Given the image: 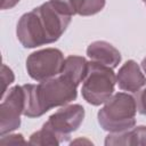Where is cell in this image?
<instances>
[{"label":"cell","instance_id":"cell-1","mask_svg":"<svg viewBox=\"0 0 146 146\" xmlns=\"http://www.w3.org/2000/svg\"><path fill=\"white\" fill-rule=\"evenodd\" d=\"M70 15L58 10L50 1L25 13L18 19L16 35L25 48H36L57 41L71 23Z\"/></svg>","mask_w":146,"mask_h":146},{"label":"cell","instance_id":"cell-20","mask_svg":"<svg viewBox=\"0 0 146 146\" xmlns=\"http://www.w3.org/2000/svg\"><path fill=\"white\" fill-rule=\"evenodd\" d=\"M141 68H143L144 73H146V57L141 60Z\"/></svg>","mask_w":146,"mask_h":146},{"label":"cell","instance_id":"cell-7","mask_svg":"<svg viewBox=\"0 0 146 146\" xmlns=\"http://www.w3.org/2000/svg\"><path fill=\"white\" fill-rule=\"evenodd\" d=\"M25 97L23 86H14L2 96L0 104V135H7L21 125V115L24 113Z\"/></svg>","mask_w":146,"mask_h":146},{"label":"cell","instance_id":"cell-6","mask_svg":"<svg viewBox=\"0 0 146 146\" xmlns=\"http://www.w3.org/2000/svg\"><path fill=\"white\" fill-rule=\"evenodd\" d=\"M83 119V106H81L80 104H67L51 114L43 127L52 131L62 144L70 138L72 132L76 131L80 128Z\"/></svg>","mask_w":146,"mask_h":146},{"label":"cell","instance_id":"cell-12","mask_svg":"<svg viewBox=\"0 0 146 146\" xmlns=\"http://www.w3.org/2000/svg\"><path fill=\"white\" fill-rule=\"evenodd\" d=\"M29 144H32V145H52V146H57L60 144V141L58 140V138L55 136V133L52 131H50L48 128L43 127L33 132L31 136H30V139H29Z\"/></svg>","mask_w":146,"mask_h":146},{"label":"cell","instance_id":"cell-14","mask_svg":"<svg viewBox=\"0 0 146 146\" xmlns=\"http://www.w3.org/2000/svg\"><path fill=\"white\" fill-rule=\"evenodd\" d=\"M106 0H84L83 7L80 11V16H91L99 13L104 6Z\"/></svg>","mask_w":146,"mask_h":146},{"label":"cell","instance_id":"cell-18","mask_svg":"<svg viewBox=\"0 0 146 146\" xmlns=\"http://www.w3.org/2000/svg\"><path fill=\"white\" fill-rule=\"evenodd\" d=\"M19 2V0H2V5H1V9H11L13 7H15L17 3Z\"/></svg>","mask_w":146,"mask_h":146},{"label":"cell","instance_id":"cell-19","mask_svg":"<svg viewBox=\"0 0 146 146\" xmlns=\"http://www.w3.org/2000/svg\"><path fill=\"white\" fill-rule=\"evenodd\" d=\"M79 143L88 144V145H90V144H91V141H89V140H87V139H76V140H73V141L71 143V145H73V144H79Z\"/></svg>","mask_w":146,"mask_h":146},{"label":"cell","instance_id":"cell-9","mask_svg":"<svg viewBox=\"0 0 146 146\" xmlns=\"http://www.w3.org/2000/svg\"><path fill=\"white\" fill-rule=\"evenodd\" d=\"M87 55L90 60L115 68L121 62L120 51L106 41H94L87 48Z\"/></svg>","mask_w":146,"mask_h":146},{"label":"cell","instance_id":"cell-10","mask_svg":"<svg viewBox=\"0 0 146 146\" xmlns=\"http://www.w3.org/2000/svg\"><path fill=\"white\" fill-rule=\"evenodd\" d=\"M105 145L106 146L146 145V127L139 125L121 132H110L105 138Z\"/></svg>","mask_w":146,"mask_h":146},{"label":"cell","instance_id":"cell-21","mask_svg":"<svg viewBox=\"0 0 146 146\" xmlns=\"http://www.w3.org/2000/svg\"><path fill=\"white\" fill-rule=\"evenodd\" d=\"M141 1H143V2H144V3L146 5V0H141Z\"/></svg>","mask_w":146,"mask_h":146},{"label":"cell","instance_id":"cell-3","mask_svg":"<svg viewBox=\"0 0 146 146\" xmlns=\"http://www.w3.org/2000/svg\"><path fill=\"white\" fill-rule=\"evenodd\" d=\"M137 104L133 96L128 92H116L104 103L98 111L97 119L103 130L121 132L130 130L136 124Z\"/></svg>","mask_w":146,"mask_h":146},{"label":"cell","instance_id":"cell-5","mask_svg":"<svg viewBox=\"0 0 146 146\" xmlns=\"http://www.w3.org/2000/svg\"><path fill=\"white\" fill-rule=\"evenodd\" d=\"M64 55L57 48L36 50L26 59V71L35 81H43L58 75L64 65Z\"/></svg>","mask_w":146,"mask_h":146},{"label":"cell","instance_id":"cell-8","mask_svg":"<svg viewBox=\"0 0 146 146\" xmlns=\"http://www.w3.org/2000/svg\"><path fill=\"white\" fill-rule=\"evenodd\" d=\"M116 83L123 91L136 94L146 84V76L140 66L132 59L127 60L116 74Z\"/></svg>","mask_w":146,"mask_h":146},{"label":"cell","instance_id":"cell-11","mask_svg":"<svg viewBox=\"0 0 146 146\" xmlns=\"http://www.w3.org/2000/svg\"><path fill=\"white\" fill-rule=\"evenodd\" d=\"M88 64H89V62L84 57L71 55L65 58L60 74L65 75L71 81H73L76 86H79L83 81V79L87 74Z\"/></svg>","mask_w":146,"mask_h":146},{"label":"cell","instance_id":"cell-17","mask_svg":"<svg viewBox=\"0 0 146 146\" xmlns=\"http://www.w3.org/2000/svg\"><path fill=\"white\" fill-rule=\"evenodd\" d=\"M135 99L137 104V111L140 114L146 115V87L141 88L139 91L136 92Z\"/></svg>","mask_w":146,"mask_h":146},{"label":"cell","instance_id":"cell-4","mask_svg":"<svg viewBox=\"0 0 146 146\" xmlns=\"http://www.w3.org/2000/svg\"><path fill=\"white\" fill-rule=\"evenodd\" d=\"M115 83L116 75L113 68L90 60L87 74L82 81V97L87 103L99 106L111 98Z\"/></svg>","mask_w":146,"mask_h":146},{"label":"cell","instance_id":"cell-13","mask_svg":"<svg viewBox=\"0 0 146 146\" xmlns=\"http://www.w3.org/2000/svg\"><path fill=\"white\" fill-rule=\"evenodd\" d=\"M58 10L62 13L73 16V15H79L84 0H49Z\"/></svg>","mask_w":146,"mask_h":146},{"label":"cell","instance_id":"cell-16","mask_svg":"<svg viewBox=\"0 0 146 146\" xmlns=\"http://www.w3.org/2000/svg\"><path fill=\"white\" fill-rule=\"evenodd\" d=\"M25 139L21 133H7L1 136L0 144L1 145H17V144H25Z\"/></svg>","mask_w":146,"mask_h":146},{"label":"cell","instance_id":"cell-2","mask_svg":"<svg viewBox=\"0 0 146 146\" xmlns=\"http://www.w3.org/2000/svg\"><path fill=\"white\" fill-rule=\"evenodd\" d=\"M78 86L63 74L40 81L38 84H24L25 106L23 115L39 117L49 110L64 106L73 102L76 96Z\"/></svg>","mask_w":146,"mask_h":146},{"label":"cell","instance_id":"cell-15","mask_svg":"<svg viewBox=\"0 0 146 146\" xmlns=\"http://www.w3.org/2000/svg\"><path fill=\"white\" fill-rule=\"evenodd\" d=\"M1 78H2V82H3L1 95L3 96V95L7 92L8 86L11 84V83L14 82V80H15V75H14L13 71H11L6 64H2V67H1Z\"/></svg>","mask_w":146,"mask_h":146}]
</instances>
